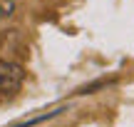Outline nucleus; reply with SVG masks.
I'll list each match as a JSON object with an SVG mask.
<instances>
[{"label": "nucleus", "mask_w": 134, "mask_h": 127, "mask_svg": "<svg viewBox=\"0 0 134 127\" xmlns=\"http://www.w3.org/2000/svg\"><path fill=\"white\" fill-rule=\"evenodd\" d=\"M25 82V70L18 62L0 60V92L3 95H15Z\"/></svg>", "instance_id": "obj_1"}, {"label": "nucleus", "mask_w": 134, "mask_h": 127, "mask_svg": "<svg viewBox=\"0 0 134 127\" xmlns=\"http://www.w3.org/2000/svg\"><path fill=\"white\" fill-rule=\"evenodd\" d=\"M60 112H65V107H57V110H52V112H42L40 117L25 120V122H18V125H13V127H32V125H37V122H45V120H50V117H57Z\"/></svg>", "instance_id": "obj_2"}, {"label": "nucleus", "mask_w": 134, "mask_h": 127, "mask_svg": "<svg viewBox=\"0 0 134 127\" xmlns=\"http://www.w3.org/2000/svg\"><path fill=\"white\" fill-rule=\"evenodd\" d=\"M15 10H18V3H15V0H0V18L3 20L13 18Z\"/></svg>", "instance_id": "obj_3"}]
</instances>
